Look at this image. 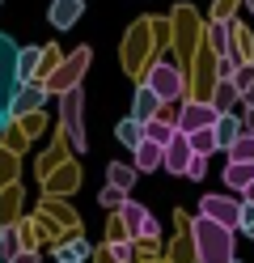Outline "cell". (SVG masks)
I'll list each match as a JSON object with an SVG mask.
<instances>
[{
    "label": "cell",
    "mask_w": 254,
    "mask_h": 263,
    "mask_svg": "<svg viewBox=\"0 0 254 263\" xmlns=\"http://www.w3.org/2000/svg\"><path fill=\"white\" fill-rule=\"evenodd\" d=\"M191 242H195L199 263H233V229L212 221V217H203V212L191 225Z\"/></svg>",
    "instance_id": "cell-1"
},
{
    "label": "cell",
    "mask_w": 254,
    "mask_h": 263,
    "mask_svg": "<svg viewBox=\"0 0 254 263\" xmlns=\"http://www.w3.org/2000/svg\"><path fill=\"white\" fill-rule=\"evenodd\" d=\"M17 55H22V47H17L9 34H0V106L5 110H13V98H17V89H22Z\"/></svg>",
    "instance_id": "cell-2"
},
{
    "label": "cell",
    "mask_w": 254,
    "mask_h": 263,
    "mask_svg": "<svg viewBox=\"0 0 254 263\" xmlns=\"http://www.w3.org/2000/svg\"><path fill=\"white\" fill-rule=\"evenodd\" d=\"M144 81L157 89L161 102H182V98H186V72L178 68V64H152Z\"/></svg>",
    "instance_id": "cell-3"
},
{
    "label": "cell",
    "mask_w": 254,
    "mask_h": 263,
    "mask_svg": "<svg viewBox=\"0 0 254 263\" xmlns=\"http://www.w3.org/2000/svg\"><path fill=\"white\" fill-rule=\"evenodd\" d=\"M81 106H85V93H81V85H72V89H64L60 93V119H64V132L72 136V144H76V153L85 149V115H81Z\"/></svg>",
    "instance_id": "cell-4"
},
{
    "label": "cell",
    "mask_w": 254,
    "mask_h": 263,
    "mask_svg": "<svg viewBox=\"0 0 254 263\" xmlns=\"http://www.w3.org/2000/svg\"><path fill=\"white\" fill-rule=\"evenodd\" d=\"M220 119V110L212 102H199V98H186L182 110H178V132H199V127H212Z\"/></svg>",
    "instance_id": "cell-5"
},
{
    "label": "cell",
    "mask_w": 254,
    "mask_h": 263,
    "mask_svg": "<svg viewBox=\"0 0 254 263\" xmlns=\"http://www.w3.org/2000/svg\"><path fill=\"white\" fill-rule=\"evenodd\" d=\"M199 212H203V217H212V221H220V225H229V229L242 225V204L229 200V195H203Z\"/></svg>",
    "instance_id": "cell-6"
},
{
    "label": "cell",
    "mask_w": 254,
    "mask_h": 263,
    "mask_svg": "<svg viewBox=\"0 0 254 263\" xmlns=\"http://www.w3.org/2000/svg\"><path fill=\"white\" fill-rule=\"evenodd\" d=\"M191 157H195V149H191V136H186V132H178V136L165 144V161H161V170L186 174V166H191Z\"/></svg>",
    "instance_id": "cell-7"
},
{
    "label": "cell",
    "mask_w": 254,
    "mask_h": 263,
    "mask_svg": "<svg viewBox=\"0 0 254 263\" xmlns=\"http://www.w3.org/2000/svg\"><path fill=\"white\" fill-rule=\"evenodd\" d=\"M161 161H165V144H157V140H140L131 149V166L140 170V174H152V170H161Z\"/></svg>",
    "instance_id": "cell-8"
},
{
    "label": "cell",
    "mask_w": 254,
    "mask_h": 263,
    "mask_svg": "<svg viewBox=\"0 0 254 263\" xmlns=\"http://www.w3.org/2000/svg\"><path fill=\"white\" fill-rule=\"evenodd\" d=\"M47 102V85H38V81H26L22 89H17V98H13V119H22V115H30V110H38Z\"/></svg>",
    "instance_id": "cell-9"
},
{
    "label": "cell",
    "mask_w": 254,
    "mask_h": 263,
    "mask_svg": "<svg viewBox=\"0 0 254 263\" xmlns=\"http://www.w3.org/2000/svg\"><path fill=\"white\" fill-rule=\"evenodd\" d=\"M81 13H85V0H51L47 22L55 26V30H72L81 22Z\"/></svg>",
    "instance_id": "cell-10"
},
{
    "label": "cell",
    "mask_w": 254,
    "mask_h": 263,
    "mask_svg": "<svg viewBox=\"0 0 254 263\" xmlns=\"http://www.w3.org/2000/svg\"><path fill=\"white\" fill-rule=\"evenodd\" d=\"M85 64H89V51L81 47L76 55H68V64L60 68V77H51V85H47V89H60V93H64V89H72L76 81H81V72H85Z\"/></svg>",
    "instance_id": "cell-11"
},
{
    "label": "cell",
    "mask_w": 254,
    "mask_h": 263,
    "mask_svg": "<svg viewBox=\"0 0 254 263\" xmlns=\"http://www.w3.org/2000/svg\"><path fill=\"white\" fill-rule=\"evenodd\" d=\"M131 115H135V119H140V123H148V119H157V115H161V98H157V89H152L148 81H144L140 89H135V102H131Z\"/></svg>",
    "instance_id": "cell-12"
},
{
    "label": "cell",
    "mask_w": 254,
    "mask_h": 263,
    "mask_svg": "<svg viewBox=\"0 0 254 263\" xmlns=\"http://www.w3.org/2000/svg\"><path fill=\"white\" fill-rule=\"evenodd\" d=\"M212 132H216V149H225V153H229V144L242 136V119H237L233 110H220V119L212 123Z\"/></svg>",
    "instance_id": "cell-13"
},
{
    "label": "cell",
    "mask_w": 254,
    "mask_h": 263,
    "mask_svg": "<svg viewBox=\"0 0 254 263\" xmlns=\"http://www.w3.org/2000/svg\"><path fill=\"white\" fill-rule=\"evenodd\" d=\"M254 183V161H229L225 166V187L229 191H246Z\"/></svg>",
    "instance_id": "cell-14"
},
{
    "label": "cell",
    "mask_w": 254,
    "mask_h": 263,
    "mask_svg": "<svg viewBox=\"0 0 254 263\" xmlns=\"http://www.w3.org/2000/svg\"><path fill=\"white\" fill-rule=\"evenodd\" d=\"M17 68H22V85L26 81H38V72H43V47H22Z\"/></svg>",
    "instance_id": "cell-15"
},
{
    "label": "cell",
    "mask_w": 254,
    "mask_h": 263,
    "mask_svg": "<svg viewBox=\"0 0 254 263\" xmlns=\"http://www.w3.org/2000/svg\"><path fill=\"white\" fill-rule=\"evenodd\" d=\"M237 98H242V89H237L229 77H216V89H212V106H216V110H233V106H237Z\"/></svg>",
    "instance_id": "cell-16"
},
{
    "label": "cell",
    "mask_w": 254,
    "mask_h": 263,
    "mask_svg": "<svg viewBox=\"0 0 254 263\" xmlns=\"http://www.w3.org/2000/svg\"><path fill=\"white\" fill-rule=\"evenodd\" d=\"M114 136H119V144H127V149H135V144L144 140V123L135 119V115H127V119L114 127Z\"/></svg>",
    "instance_id": "cell-17"
},
{
    "label": "cell",
    "mask_w": 254,
    "mask_h": 263,
    "mask_svg": "<svg viewBox=\"0 0 254 263\" xmlns=\"http://www.w3.org/2000/svg\"><path fill=\"white\" fill-rule=\"evenodd\" d=\"M144 136H148V140H157V144H169V140L178 136V123H169V119H161V115H157V119H148V123H144Z\"/></svg>",
    "instance_id": "cell-18"
},
{
    "label": "cell",
    "mask_w": 254,
    "mask_h": 263,
    "mask_svg": "<svg viewBox=\"0 0 254 263\" xmlns=\"http://www.w3.org/2000/svg\"><path fill=\"white\" fill-rule=\"evenodd\" d=\"M119 217H123V225H127V238H140V221L148 217V212L135 204V200H123V208H119Z\"/></svg>",
    "instance_id": "cell-19"
},
{
    "label": "cell",
    "mask_w": 254,
    "mask_h": 263,
    "mask_svg": "<svg viewBox=\"0 0 254 263\" xmlns=\"http://www.w3.org/2000/svg\"><path fill=\"white\" fill-rule=\"evenodd\" d=\"M135 166H123V161H110L106 166V183H114V187H123V191H131V183H135Z\"/></svg>",
    "instance_id": "cell-20"
},
{
    "label": "cell",
    "mask_w": 254,
    "mask_h": 263,
    "mask_svg": "<svg viewBox=\"0 0 254 263\" xmlns=\"http://www.w3.org/2000/svg\"><path fill=\"white\" fill-rule=\"evenodd\" d=\"M55 259H68V263H85V259H89V242H85V238H68V242H60Z\"/></svg>",
    "instance_id": "cell-21"
},
{
    "label": "cell",
    "mask_w": 254,
    "mask_h": 263,
    "mask_svg": "<svg viewBox=\"0 0 254 263\" xmlns=\"http://www.w3.org/2000/svg\"><path fill=\"white\" fill-rule=\"evenodd\" d=\"M229 161H254V132L242 127V136L229 144Z\"/></svg>",
    "instance_id": "cell-22"
},
{
    "label": "cell",
    "mask_w": 254,
    "mask_h": 263,
    "mask_svg": "<svg viewBox=\"0 0 254 263\" xmlns=\"http://www.w3.org/2000/svg\"><path fill=\"white\" fill-rule=\"evenodd\" d=\"M186 136H191V149H195V153H203V157H212V153H220V149H216V132H212V127L186 132Z\"/></svg>",
    "instance_id": "cell-23"
},
{
    "label": "cell",
    "mask_w": 254,
    "mask_h": 263,
    "mask_svg": "<svg viewBox=\"0 0 254 263\" xmlns=\"http://www.w3.org/2000/svg\"><path fill=\"white\" fill-rule=\"evenodd\" d=\"M97 200H102V208L119 212V208H123V200H127V191H123V187H114V183H106V187H102V195H97Z\"/></svg>",
    "instance_id": "cell-24"
},
{
    "label": "cell",
    "mask_w": 254,
    "mask_h": 263,
    "mask_svg": "<svg viewBox=\"0 0 254 263\" xmlns=\"http://www.w3.org/2000/svg\"><path fill=\"white\" fill-rule=\"evenodd\" d=\"M212 51H216V55H229V26H225V22L212 26Z\"/></svg>",
    "instance_id": "cell-25"
},
{
    "label": "cell",
    "mask_w": 254,
    "mask_h": 263,
    "mask_svg": "<svg viewBox=\"0 0 254 263\" xmlns=\"http://www.w3.org/2000/svg\"><path fill=\"white\" fill-rule=\"evenodd\" d=\"M17 251H22V238H17V234H13V229L5 225V234H0V255H5V259H13Z\"/></svg>",
    "instance_id": "cell-26"
},
{
    "label": "cell",
    "mask_w": 254,
    "mask_h": 263,
    "mask_svg": "<svg viewBox=\"0 0 254 263\" xmlns=\"http://www.w3.org/2000/svg\"><path fill=\"white\" fill-rule=\"evenodd\" d=\"M233 85L242 89V93L254 85V64H237V72H233Z\"/></svg>",
    "instance_id": "cell-27"
},
{
    "label": "cell",
    "mask_w": 254,
    "mask_h": 263,
    "mask_svg": "<svg viewBox=\"0 0 254 263\" xmlns=\"http://www.w3.org/2000/svg\"><path fill=\"white\" fill-rule=\"evenodd\" d=\"M203 174H208V157H203V153H195V157H191V166H186V178H195V183H199Z\"/></svg>",
    "instance_id": "cell-28"
},
{
    "label": "cell",
    "mask_w": 254,
    "mask_h": 263,
    "mask_svg": "<svg viewBox=\"0 0 254 263\" xmlns=\"http://www.w3.org/2000/svg\"><path fill=\"white\" fill-rule=\"evenodd\" d=\"M110 259L114 263H131V242H123V238L110 242Z\"/></svg>",
    "instance_id": "cell-29"
},
{
    "label": "cell",
    "mask_w": 254,
    "mask_h": 263,
    "mask_svg": "<svg viewBox=\"0 0 254 263\" xmlns=\"http://www.w3.org/2000/svg\"><path fill=\"white\" fill-rule=\"evenodd\" d=\"M233 72H237V60H233V55H220V64H216V77H229V81H233Z\"/></svg>",
    "instance_id": "cell-30"
},
{
    "label": "cell",
    "mask_w": 254,
    "mask_h": 263,
    "mask_svg": "<svg viewBox=\"0 0 254 263\" xmlns=\"http://www.w3.org/2000/svg\"><path fill=\"white\" fill-rule=\"evenodd\" d=\"M157 234H161V229H157V217L148 212V217L140 221V238H157Z\"/></svg>",
    "instance_id": "cell-31"
},
{
    "label": "cell",
    "mask_w": 254,
    "mask_h": 263,
    "mask_svg": "<svg viewBox=\"0 0 254 263\" xmlns=\"http://www.w3.org/2000/svg\"><path fill=\"white\" fill-rule=\"evenodd\" d=\"M0 183H13V157L0 153Z\"/></svg>",
    "instance_id": "cell-32"
},
{
    "label": "cell",
    "mask_w": 254,
    "mask_h": 263,
    "mask_svg": "<svg viewBox=\"0 0 254 263\" xmlns=\"http://www.w3.org/2000/svg\"><path fill=\"white\" fill-rule=\"evenodd\" d=\"M246 225H254V200L242 204V225H237V229H246Z\"/></svg>",
    "instance_id": "cell-33"
},
{
    "label": "cell",
    "mask_w": 254,
    "mask_h": 263,
    "mask_svg": "<svg viewBox=\"0 0 254 263\" xmlns=\"http://www.w3.org/2000/svg\"><path fill=\"white\" fill-rule=\"evenodd\" d=\"M9 263H34V255H30V251H17V255H13Z\"/></svg>",
    "instance_id": "cell-34"
},
{
    "label": "cell",
    "mask_w": 254,
    "mask_h": 263,
    "mask_svg": "<svg viewBox=\"0 0 254 263\" xmlns=\"http://www.w3.org/2000/svg\"><path fill=\"white\" fill-rule=\"evenodd\" d=\"M9 123H13V115H9V110H5V106H0V132H5V127H9Z\"/></svg>",
    "instance_id": "cell-35"
},
{
    "label": "cell",
    "mask_w": 254,
    "mask_h": 263,
    "mask_svg": "<svg viewBox=\"0 0 254 263\" xmlns=\"http://www.w3.org/2000/svg\"><path fill=\"white\" fill-rule=\"evenodd\" d=\"M242 127H250V132H254V106H246V123H242Z\"/></svg>",
    "instance_id": "cell-36"
},
{
    "label": "cell",
    "mask_w": 254,
    "mask_h": 263,
    "mask_svg": "<svg viewBox=\"0 0 254 263\" xmlns=\"http://www.w3.org/2000/svg\"><path fill=\"white\" fill-rule=\"evenodd\" d=\"M242 98H246V106H254V85H250V89H246Z\"/></svg>",
    "instance_id": "cell-37"
},
{
    "label": "cell",
    "mask_w": 254,
    "mask_h": 263,
    "mask_svg": "<svg viewBox=\"0 0 254 263\" xmlns=\"http://www.w3.org/2000/svg\"><path fill=\"white\" fill-rule=\"evenodd\" d=\"M242 195H246V200H254V183H250V187H246V191H242Z\"/></svg>",
    "instance_id": "cell-38"
},
{
    "label": "cell",
    "mask_w": 254,
    "mask_h": 263,
    "mask_svg": "<svg viewBox=\"0 0 254 263\" xmlns=\"http://www.w3.org/2000/svg\"><path fill=\"white\" fill-rule=\"evenodd\" d=\"M246 238H254V225H246Z\"/></svg>",
    "instance_id": "cell-39"
},
{
    "label": "cell",
    "mask_w": 254,
    "mask_h": 263,
    "mask_svg": "<svg viewBox=\"0 0 254 263\" xmlns=\"http://www.w3.org/2000/svg\"><path fill=\"white\" fill-rule=\"evenodd\" d=\"M246 9H250V13H254V0H246Z\"/></svg>",
    "instance_id": "cell-40"
},
{
    "label": "cell",
    "mask_w": 254,
    "mask_h": 263,
    "mask_svg": "<svg viewBox=\"0 0 254 263\" xmlns=\"http://www.w3.org/2000/svg\"><path fill=\"white\" fill-rule=\"evenodd\" d=\"M0 234H5V221H0Z\"/></svg>",
    "instance_id": "cell-41"
},
{
    "label": "cell",
    "mask_w": 254,
    "mask_h": 263,
    "mask_svg": "<svg viewBox=\"0 0 254 263\" xmlns=\"http://www.w3.org/2000/svg\"><path fill=\"white\" fill-rule=\"evenodd\" d=\"M60 263H68V259H60Z\"/></svg>",
    "instance_id": "cell-42"
},
{
    "label": "cell",
    "mask_w": 254,
    "mask_h": 263,
    "mask_svg": "<svg viewBox=\"0 0 254 263\" xmlns=\"http://www.w3.org/2000/svg\"><path fill=\"white\" fill-rule=\"evenodd\" d=\"M0 5H5V0H0Z\"/></svg>",
    "instance_id": "cell-43"
},
{
    "label": "cell",
    "mask_w": 254,
    "mask_h": 263,
    "mask_svg": "<svg viewBox=\"0 0 254 263\" xmlns=\"http://www.w3.org/2000/svg\"><path fill=\"white\" fill-rule=\"evenodd\" d=\"M0 263H5V259H0Z\"/></svg>",
    "instance_id": "cell-44"
},
{
    "label": "cell",
    "mask_w": 254,
    "mask_h": 263,
    "mask_svg": "<svg viewBox=\"0 0 254 263\" xmlns=\"http://www.w3.org/2000/svg\"><path fill=\"white\" fill-rule=\"evenodd\" d=\"M233 263H237V259H233Z\"/></svg>",
    "instance_id": "cell-45"
}]
</instances>
